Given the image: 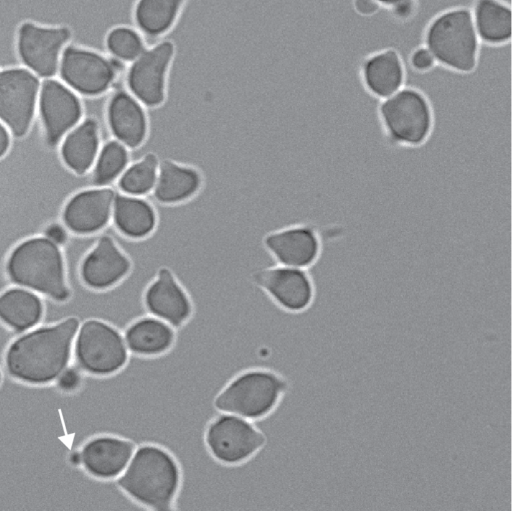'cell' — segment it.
Instances as JSON below:
<instances>
[{
	"instance_id": "obj_1",
	"label": "cell",
	"mask_w": 512,
	"mask_h": 511,
	"mask_svg": "<svg viewBox=\"0 0 512 511\" xmlns=\"http://www.w3.org/2000/svg\"><path fill=\"white\" fill-rule=\"evenodd\" d=\"M88 186V175L70 170L60 145L47 140L38 114L24 136H11L0 158V293L12 285L6 273L11 251L43 235L49 224L62 222L66 202Z\"/></svg>"
},
{
	"instance_id": "obj_2",
	"label": "cell",
	"mask_w": 512,
	"mask_h": 511,
	"mask_svg": "<svg viewBox=\"0 0 512 511\" xmlns=\"http://www.w3.org/2000/svg\"><path fill=\"white\" fill-rule=\"evenodd\" d=\"M81 320L69 316L15 337L4 354V382L42 386L68 366Z\"/></svg>"
},
{
	"instance_id": "obj_3",
	"label": "cell",
	"mask_w": 512,
	"mask_h": 511,
	"mask_svg": "<svg viewBox=\"0 0 512 511\" xmlns=\"http://www.w3.org/2000/svg\"><path fill=\"white\" fill-rule=\"evenodd\" d=\"M181 481V468L173 454L160 445L144 443L136 447L115 484L123 494L146 509L171 511Z\"/></svg>"
},
{
	"instance_id": "obj_4",
	"label": "cell",
	"mask_w": 512,
	"mask_h": 511,
	"mask_svg": "<svg viewBox=\"0 0 512 511\" xmlns=\"http://www.w3.org/2000/svg\"><path fill=\"white\" fill-rule=\"evenodd\" d=\"M6 273L13 285L43 298L60 303L71 298L62 249L44 235L20 242L8 256Z\"/></svg>"
},
{
	"instance_id": "obj_5",
	"label": "cell",
	"mask_w": 512,
	"mask_h": 511,
	"mask_svg": "<svg viewBox=\"0 0 512 511\" xmlns=\"http://www.w3.org/2000/svg\"><path fill=\"white\" fill-rule=\"evenodd\" d=\"M375 115L386 144L396 149L424 146L436 123V109L429 96L408 85L380 100Z\"/></svg>"
},
{
	"instance_id": "obj_6",
	"label": "cell",
	"mask_w": 512,
	"mask_h": 511,
	"mask_svg": "<svg viewBox=\"0 0 512 511\" xmlns=\"http://www.w3.org/2000/svg\"><path fill=\"white\" fill-rule=\"evenodd\" d=\"M423 46L437 64L459 73L473 71L477 66L481 42L470 8L455 7L437 14L425 29Z\"/></svg>"
},
{
	"instance_id": "obj_7",
	"label": "cell",
	"mask_w": 512,
	"mask_h": 511,
	"mask_svg": "<svg viewBox=\"0 0 512 511\" xmlns=\"http://www.w3.org/2000/svg\"><path fill=\"white\" fill-rule=\"evenodd\" d=\"M290 383L282 374L267 368H252L233 377L214 397V408L248 420L271 414L288 392Z\"/></svg>"
},
{
	"instance_id": "obj_8",
	"label": "cell",
	"mask_w": 512,
	"mask_h": 511,
	"mask_svg": "<svg viewBox=\"0 0 512 511\" xmlns=\"http://www.w3.org/2000/svg\"><path fill=\"white\" fill-rule=\"evenodd\" d=\"M76 365L87 375L104 378L119 373L128 363L123 333L105 319L82 320L73 347Z\"/></svg>"
},
{
	"instance_id": "obj_9",
	"label": "cell",
	"mask_w": 512,
	"mask_h": 511,
	"mask_svg": "<svg viewBox=\"0 0 512 511\" xmlns=\"http://www.w3.org/2000/svg\"><path fill=\"white\" fill-rule=\"evenodd\" d=\"M177 47L171 39L151 44L123 73V87L148 110L162 107L168 98L169 79Z\"/></svg>"
},
{
	"instance_id": "obj_10",
	"label": "cell",
	"mask_w": 512,
	"mask_h": 511,
	"mask_svg": "<svg viewBox=\"0 0 512 511\" xmlns=\"http://www.w3.org/2000/svg\"><path fill=\"white\" fill-rule=\"evenodd\" d=\"M125 66L108 54L76 45L64 48L59 65L63 82L88 98L109 94L123 77Z\"/></svg>"
},
{
	"instance_id": "obj_11",
	"label": "cell",
	"mask_w": 512,
	"mask_h": 511,
	"mask_svg": "<svg viewBox=\"0 0 512 511\" xmlns=\"http://www.w3.org/2000/svg\"><path fill=\"white\" fill-rule=\"evenodd\" d=\"M266 443V435L251 420L230 413L220 412L204 431V444L209 454L228 466L248 461Z\"/></svg>"
},
{
	"instance_id": "obj_12",
	"label": "cell",
	"mask_w": 512,
	"mask_h": 511,
	"mask_svg": "<svg viewBox=\"0 0 512 511\" xmlns=\"http://www.w3.org/2000/svg\"><path fill=\"white\" fill-rule=\"evenodd\" d=\"M133 270V261L116 237L107 229L95 236L78 266L81 283L94 292H110Z\"/></svg>"
},
{
	"instance_id": "obj_13",
	"label": "cell",
	"mask_w": 512,
	"mask_h": 511,
	"mask_svg": "<svg viewBox=\"0 0 512 511\" xmlns=\"http://www.w3.org/2000/svg\"><path fill=\"white\" fill-rule=\"evenodd\" d=\"M38 76L27 68L0 71V121L11 136L22 137L36 116L40 91Z\"/></svg>"
},
{
	"instance_id": "obj_14",
	"label": "cell",
	"mask_w": 512,
	"mask_h": 511,
	"mask_svg": "<svg viewBox=\"0 0 512 511\" xmlns=\"http://www.w3.org/2000/svg\"><path fill=\"white\" fill-rule=\"evenodd\" d=\"M251 281L280 309L289 313L305 312L315 300V282L308 269L275 263L255 270Z\"/></svg>"
},
{
	"instance_id": "obj_15",
	"label": "cell",
	"mask_w": 512,
	"mask_h": 511,
	"mask_svg": "<svg viewBox=\"0 0 512 511\" xmlns=\"http://www.w3.org/2000/svg\"><path fill=\"white\" fill-rule=\"evenodd\" d=\"M71 37L64 26L48 27L24 22L18 29L17 52L25 68L38 77L51 78L59 70L62 52Z\"/></svg>"
},
{
	"instance_id": "obj_16",
	"label": "cell",
	"mask_w": 512,
	"mask_h": 511,
	"mask_svg": "<svg viewBox=\"0 0 512 511\" xmlns=\"http://www.w3.org/2000/svg\"><path fill=\"white\" fill-rule=\"evenodd\" d=\"M262 245L276 264L308 270L319 261L323 250L320 230L310 222L273 229L263 236Z\"/></svg>"
},
{
	"instance_id": "obj_17",
	"label": "cell",
	"mask_w": 512,
	"mask_h": 511,
	"mask_svg": "<svg viewBox=\"0 0 512 511\" xmlns=\"http://www.w3.org/2000/svg\"><path fill=\"white\" fill-rule=\"evenodd\" d=\"M146 312L171 325L176 330L184 327L194 313L193 301L174 271L159 267L142 293Z\"/></svg>"
},
{
	"instance_id": "obj_18",
	"label": "cell",
	"mask_w": 512,
	"mask_h": 511,
	"mask_svg": "<svg viewBox=\"0 0 512 511\" xmlns=\"http://www.w3.org/2000/svg\"><path fill=\"white\" fill-rule=\"evenodd\" d=\"M37 114L47 140L60 145L64 136L84 117L85 107L67 85L46 78L40 85Z\"/></svg>"
},
{
	"instance_id": "obj_19",
	"label": "cell",
	"mask_w": 512,
	"mask_h": 511,
	"mask_svg": "<svg viewBox=\"0 0 512 511\" xmlns=\"http://www.w3.org/2000/svg\"><path fill=\"white\" fill-rule=\"evenodd\" d=\"M103 121L106 132L131 151L142 147L149 138L148 109L123 85L116 86L104 105Z\"/></svg>"
},
{
	"instance_id": "obj_20",
	"label": "cell",
	"mask_w": 512,
	"mask_h": 511,
	"mask_svg": "<svg viewBox=\"0 0 512 511\" xmlns=\"http://www.w3.org/2000/svg\"><path fill=\"white\" fill-rule=\"evenodd\" d=\"M114 186H91L73 194L64 205L62 223L71 234L96 236L111 225Z\"/></svg>"
},
{
	"instance_id": "obj_21",
	"label": "cell",
	"mask_w": 512,
	"mask_h": 511,
	"mask_svg": "<svg viewBox=\"0 0 512 511\" xmlns=\"http://www.w3.org/2000/svg\"><path fill=\"white\" fill-rule=\"evenodd\" d=\"M137 445L113 434L89 437L78 449L81 468L93 479H117L127 467Z\"/></svg>"
},
{
	"instance_id": "obj_22",
	"label": "cell",
	"mask_w": 512,
	"mask_h": 511,
	"mask_svg": "<svg viewBox=\"0 0 512 511\" xmlns=\"http://www.w3.org/2000/svg\"><path fill=\"white\" fill-rule=\"evenodd\" d=\"M205 177L196 165L166 157L160 159L153 199L163 206L190 202L202 191Z\"/></svg>"
},
{
	"instance_id": "obj_23",
	"label": "cell",
	"mask_w": 512,
	"mask_h": 511,
	"mask_svg": "<svg viewBox=\"0 0 512 511\" xmlns=\"http://www.w3.org/2000/svg\"><path fill=\"white\" fill-rule=\"evenodd\" d=\"M158 223L157 209L148 197L117 191L110 225L116 234L130 241H143L155 233Z\"/></svg>"
},
{
	"instance_id": "obj_24",
	"label": "cell",
	"mask_w": 512,
	"mask_h": 511,
	"mask_svg": "<svg viewBox=\"0 0 512 511\" xmlns=\"http://www.w3.org/2000/svg\"><path fill=\"white\" fill-rule=\"evenodd\" d=\"M360 78L365 91L380 101L407 85V70L399 52L388 48L364 59Z\"/></svg>"
},
{
	"instance_id": "obj_25",
	"label": "cell",
	"mask_w": 512,
	"mask_h": 511,
	"mask_svg": "<svg viewBox=\"0 0 512 511\" xmlns=\"http://www.w3.org/2000/svg\"><path fill=\"white\" fill-rule=\"evenodd\" d=\"M105 139L104 122L85 111L82 120L64 136L60 144L63 162L76 174L88 173Z\"/></svg>"
},
{
	"instance_id": "obj_26",
	"label": "cell",
	"mask_w": 512,
	"mask_h": 511,
	"mask_svg": "<svg viewBox=\"0 0 512 511\" xmlns=\"http://www.w3.org/2000/svg\"><path fill=\"white\" fill-rule=\"evenodd\" d=\"M129 353L158 357L169 352L176 341V329L150 314L131 321L123 332Z\"/></svg>"
},
{
	"instance_id": "obj_27",
	"label": "cell",
	"mask_w": 512,
	"mask_h": 511,
	"mask_svg": "<svg viewBox=\"0 0 512 511\" xmlns=\"http://www.w3.org/2000/svg\"><path fill=\"white\" fill-rule=\"evenodd\" d=\"M188 0H135L132 25L153 42L166 38L177 25Z\"/></svg>"
},
{
	"instance_id": "obj_28",
	"label": "cell",
	"mask_w": 512,
	"mask_h": 511,
	"mask_svg": "<svg viewBox=\"0 0 512 511\" xmlns=\"http://www.w3.org/2000/svg\"><path fill=\"white\" fill-rule=\"evenodd\" d=\"M43 298L34 291L9 287L0 293V322L14 333H22L42 322Z\"/></svg>"
},
{
	"instance_id": "obj_29",
	"label": "cell",
	"mask_w": 512,
	"mask_h": 511,
	"mask_svg": "<svg viewBox=\"0 0 512 511\" xmlns=\"http://www.w3.org/2000/svg\"><path fill=\"white\" fill-rule=\"evenodd\" d=\"M481 43L502 45L512 42V5L502 0H475L470 8Z\"/></svg>"
},
{
	"instance_id": "obj_30",
	"label": "cell",
	"mask_w": 512,
	"mask_h": 511,
	"mask_svg": "<svg viewBox=\"0 0 512 511\" xmlns=\"http://www.w3.org/2000/svg\"><path fill=\"white\" fill-rule=\"evenodd\" d=\"M131 161V150L115 140L106 138L90 170L93 186H114Z\"/></svg>"
},
{
	"instance_id": "obj_31",
	"label": "cell",
	"mask_w": 512,
	"mask_h": 511,
	"mask_svg": "<svg viewBox=\"0 0 512 511\" xmlns=\"http://www.w3.org/2000/svg\"><path fill=\"white\" fill-rule=\"evenodd\" d=\"M159 163V156L152 151L131 160L117 180L116 190L123 194L148 197L156 183Z\"/></svg>"
},
{
	"instance_id": "obj_32",
	"label": "cell",
	"mask_w": 512,
	"mask_h": 511,
	"mask_svg": "<svg viewBox=\"0 0 512 511\" xmlns=\"http://www.w3.org/2000/svg\"><path fill=\"white\" fill-rule=\"evenodd\" d=\"M107 54L127 66L147 48L145 37L133 26L120 24L112 27L104 40Z\"/></svg>"
},
{
	"instance_id": "obj_33",
	"label": "cell",
	"mask_w": 512,
	"mask_h": 511,
	"mask_svg": "<svg viewBox=\"0 0 512 511\" xmlns=\"http://www.w3.org/2000/svg\"><path fill=\"white\" fill-rule=\"evenodd\" d=\"M76 364L67 366L55 380V386L68 394L79 393L87 386L88 377Z\"/></svg>"
},
{
	"instance_id": "obj_34",
	"label": "cell",
	"mask_w": 512,
	"mask_h": 511,
	"mask_svg": "<svg viewBox=\"0 0 512 511\" xmlns=\"http://www.w3.org/2000/svg\"><path fill=\"white\" fill-rule=\"evenodd\" d=\"M409 63L411 68L419 73L427 72L437 64L430 51L423 45L412 51Z\"/></svg>"
},
{
	"instance_id": "obj_35",
	"label": "cell",
	"mask_w": 512,
	"mask_h": 511,
	"mask_svg": "<svg viewBox=\"0 0 512 511\" xmlns=\"http://www.w3.org/2000/svg\"><path fill=\"white\" fill-rule=\"evenodd\" d=\"M43 235L62 248L67 243L70 232L62 222H54L46 227Z\"/></svg>"
},
{
	"instance_id": "obj_36",
	"label": "cell",
	"mask_w": 512,
	"mask_h": 511,
	"mask_svg": "<svg viewBox=\"0 0 512 511\" xmlns=\"http://www.w3.org/2000/svg\"><path fill=\"white\" fill-rule=\"evenodd\" d=\"M355 11L362 16H372L376 14L383 6L376 0H353Z\"/></svg>"
},
{
	"instance_id": "obj_37",
	"label": "cell",
	"mask_w": 512,
	"mask_h": 511,
	"mask_svg": "<svg viewBox=\"0 0 512 511\" xmlns=\"http://www.w3.org/2000/svg\"><path fill=\"white\" fill-rule=\"evenodd\" d=\"M11 142V134L7 127L0 122V158H2L8 151Z\"/></svg>"
},
{
	"instance_id": "obj_38",
	"label": "cell",
	"mask_w": 512,
	"mask_h": 511,
	"mask_svg": "<svg viewBox=\"0 0 512 511\" xmlns=\"http://www.w3.org/2000/svg\"><path fill=\"white\" fill-rule=\"evenodd\" d=\"M381 6L391 9L392 7L408 0H376Z\"/></svg>"
},
{
	"instance_id": "obj_39",
	"label": "cell",
	"mask_w": 512,
	"mask_h": 511,
	"mask_svg": "<svg viewBox=\"0 0 512 511\" xmlns=\"http://www.w3.org/2000/svg\"><path fill=\"white\" fill-rule=\"evenodd\" d=\"M74 395H75V399H76V401H75V402H77V401H78V397H77V395H76V394H74ZM76 409H77V408H76V406H75L74 411H75ZM74 411H73V412H74ZM73 417H75V416H74V413H72V415L70 416V418H69L68 420L71 422Z\"/></svg>"
},
{
	"instance_id": "obj_40",
	"label": "cell",
	"mask_w": 512,
	"mask_h": 511,
	"mask_svg": "<svg viewBox=\"0 0 512 511\" xmlns=\"http://www.w3.org/2000/svg\"><path fill=\"white\" fill-rule=\"evenodd\" d=\"M4 383V376L2 375L1 367H0V387Z\"/></svg>"
}]
</instances>
